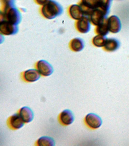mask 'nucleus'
I'll use <instances>...</instances> for the list:
<instances>
[{"label": "nucleus", "instance_id": "obj_17", "mask_svg": "<svg viewBox=\"0 0 129 146\" xmlns=\"http://www.w3.org/2000/svg\"><path fill=\"white\" fill-rule=\"evenodd\" d=\"M37 145L41 146H54L55 141L52 138L48 136H43L39 138L37 141Z\"/></svg>", "mask_w": 129, "mask_h": 146}, {"label": "nucleus", "instance_id": "obj_15", "mask_svg": "<svg viewBox=\"0 0 129 146\" xmlns=\"http://www.w3.org/2000/svg\"><path fill=\"white\" fill-rule=\"evenodd\" d=\"M84 46V42L82 39L80 38H75L70 41V48L74 52H80L82 51Z\"/></svg>", "mask_w": 129, "mask_h": 146}, {"label": "nucleus", "instance_id": "obj_21", "mask_svg": "<svg viewBox=\"0 0 129 146\" xmlns=\"http://www.w3.org/2000/svg\"><path fill=\"white\" fill-rule=\"evenodd\" d=\"M50 0H34L36 3L41 6L46 4Z\"/></svg>", "mask_w": 129, "mask_h": 146}, {"label": "nucleus", "instance_id": "obj_4", "mask_svg": "<svg viewBox=\"0 0 129 146\" xmlns=\"http://www.w3.org/2000/svg\"><path fill=\"white\" fill-rule=\"evenodd\" d=\"M99 0H81L79 5L83 10L84 16L90 15L93 10L97 9Z\"/></svg>", "mask_w": 129, "mask_h": 146}, {"label": "nucleus", "instance_id": "obj_9", "mask_svg": "<svg viewBox=\"0 0 129 146\" xmlns=\"http://www.w3.org/2000/svg\"><path fill=\"white\" fill-rule=\"evenodd\" d=\"M107 23L109 31L114 34L118 33L122 28L120 21L115 15L111 16L107 19Z\"/></svg>", "mask_w": 129, "mask_h": 146}, {"label": "nucleus", "instance_id": "obj_8", "mask_svg": "<svg viewBox=\"0 0 129 146\" xmlns=\"http://www.w3.org/2000/svg\"><path fill=\"white\" fill-rule=\"evenodd\" d=\"M90 20L87 16H84L83 18L77 20L75 23V27L77 30L82 34H86L90 31Z\"/></svg>", "mask_w": 129, "mask_h": 146}, {"label": "nucleus", "instance_id": "obj_13", "mask_svg": "<svg viewBox=\"0 0 129 146\" xmlns=\"http://www.w3.org/2000/svg\"><path fill=\"white\" fill-rule=\"evenodd\" d=\"M24 80L29 82H33L38 80L41 77V74L37 69H30L24 72Z\"/></svg>", "mask_w": 129, "mask_h": 146}, {"label": "nucleus", "instance_id": "obj_5", "mask_svg": "<svg viewBox=\"0 0 129 146\" xmlns=\"http://www.w3.org/2000/svg\"><path fill=\"white\" fill-rule=\"evenodd\" d=\"M18 26L13 25L6 21H1L0 33L5 35H14L18 31Z\"/></svg>", "mask_w": 129, "mask_h": 146}, {"label": "nucleus", "instance_id": "obj_1", "mask_svg": "<svg viewBox=\"0 0 129 146\" xmlns=\"http://www.w3.org/2000/svg\"><path fill=\"white\" fill-rule=\"evenodd\" d=\"M1 21H6L13 25L21 23L22 17L20 11L15 6L13 0H2Z\"/></svg>", "mask_w": 129, "mask_h": 146}, {"label": "nucleus", "instance_id": "obj_3", "mask_svg": "<svg viewBox=\"0 0 129 146\" xmlns=\"http://www.w3.org/2000/svg\"><path fill=\"white\" fill-rule=\"evenodd\" d=\"M107 14L103 10L97 8L93 10L89 17L90 22L95 26L98 25L103 23L107 18Z\"/></svg>", "mask_w": 129, "mask_h": 146}, {"label": "nucleus", "instance_id": "obj_16", "mask_svg": "<svg viewBox=\"0 0 129 146\" xmlns=\"http://www.w3.org/2000/svg\"><path fill=\"white\" fill-rule=\"evenodd\" d=\"M119 46L120 43L117 40L114 38H107L103 48L105 51L113 52L117 50Z\"/></svg>", "mask_w": 129, "mask_h": 146}, {"label": "nucleus", "instance_id": "obj_10", "mask_svg": "<svg viewBox=\"0 0 129 146\" xmlns=\"http://www.w3.org/2000/svg\"><path fill=\"white\" fill-rule=\"evenodd\" d=\"M68 13L70 17L75 20H78L84 16L83 10L79 4H73L69 7Z\"/></svg>", "mask_w": 129, "mask_h": 146}, {"label": "nucleus", "instance_id": "obj_12", "mask_svg": "<svg viewBox=\"0 0 129 146\" xmlns=\"http://www.w3.org/2000/svg\"><path fill=\"white\" fill-rule=\"evenodd\" d=\"M10 127L14 129H18L24 125V122L20 114L15 113L12 115L9 119Z\"/></svg>", "mask_w": 129, "mask_h": 146}, {"label": "nucleus", "instance_id": "obj_2", "mask_svg": "<svg viewBox=\"0 0 129 146\" xmlns=\"http://www.w3.org/2000/svg\"><path fill=\"white\" fill-rule=\"evenodd\" d=\"M63 9L62 5L54 0H50L40 9L41 14L44 18L52 19L63 13Z\"/></svg>", "mask_w": 129, "mask_h": 146}, {"label": "nucleus", "instance_id": "obj_19", "mask_svg": "<svg viewBox=\"0 0 129 146\" xmlns=\"http://www.w3.org/2000/svg\"><path fill=\"white\" fill-rule=\"evenodd\" d=\"M107 38L105 36L98 35L95 36L92 39L94 45L98 47H102L105 46Z\"/></svg>", "mask_w": 129, "mask_h": 146}, {"label": "nucleus", "instance_id": "obj_22", "mask_svg": "<svg viewBox=\"0 0 129 146\" xmlns=\"http://www.w3.org/2000/svg\"><path fill=\"white\" fill-rule=\"evenodd\" d=\"M13 1H14V0H13Z\"/></svg>", "mask_w": 129, "mask_h": 146}, {"label": "nucleus", "instance_id": "obj_20", "mask_svg": "<svg viewBox=\"0 0 129 146\" xmlns=\"http://www.w3.org/2000/svg\"><path fill=\"white\" fill-rule=\"evenodd\" d=\"M112 1V0H99L98 8L108 15Z\"/></svg>", "mask_w": 129, "mask_h": 146}, {"label": "nucleus", "instance_id": "obj_6", "mask_svg": "<svg viewBox=\"0 0 129 146\" xmlns=\"http://www.w3.org/2000/svg\"><path fill=\"white\" fill-rule=\"evenodd\" d=\"M36 68L41 75L43 76H49L54 72L52 66L45 60H39L36 64Z\"/></svg>", "mask_w": 129, "mask_h": 146}, {"label": "nucleus", "instance_id": "obj_14", "mask_svg": "<svg viewBox=\"0 0 129 146\" xmlns=\"http://www.w3.org/2000/svg\"><path fill=\"white\" fill-rule=\"evenodd\" d=\"M20 114L24 123H30L33 119V111L28 107L25 106L21 108L20 111Z\"/></svg>", "mask_w": 129, "mask_h": 146}, {"label": "nucleus", "instance_id": "obj_18", "mask_svg": "<svg viewBox=\"0 0 129 146\" xmlns=\"http://www.w3.org/2000/svg\"><path fill=\"white\" fill-rule=\"evenodd\" d=\"M109 32L108 25L107 23V19H106L105 21L101 25L97 26L96 28L95 29V32L98 35L106 36L108 34Z\"/></svg>", "mask_w": 129, "mask_h": 146}, {"label": "nucleus", "instance_id": "obj_7", "mask_svg": "<svg viewBox=\"0 0 129 146\" xmlns=\"http://www.w3.org/2000/svg\"><path fill=\"white\" fill-rule=\"evenodd\" d=\"M85 121L86 124L91 128L96 129L101 126L102 121L98 115L94 113H90L86 116Z\"/></svg>", "mask_w": 129, "mask_h": 146}, {"label": "nucleus", "instance_id": "obj_11", "mask_svg": "<svg viewBox=\"0 0 129 146\" xmlns=\"http://www.w3.org/2000/svg\"><path fill=\"white\" fill-rule=\"evenodd\" d=\"M74 119V114L70 110H64L60 114V121L63 125H69L73 123Z\"/></svg>", "mask_w": 129, "mask_h": 146}]
</instances>
